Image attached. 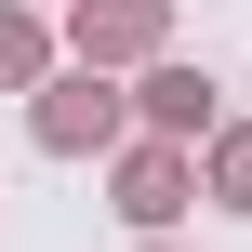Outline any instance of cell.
Segmentation results:
<instances>
[{
    "instance_id": "obj_1",
    "label": "cell",
    "mask_w": 252,
    "mask_h": 252,
    "mask_svg": "<svg viewBox=\"0 0 252 252\" xmlns=\"http://www.w3.org/2000/svg\"><path fill=\"white\" fill-rule=\"evenodd\" d=\"M106 120H120V106H106V80H66V93L40 106V133H53V146H93Z\"/></svg>"
},
{
    "instance_id": "obj_2",
    "label": "cell",
    "mask_w": 252,
    "mask_h": 252,
    "mask_svg": "<svg viewBox=\"0 0 252 252\" xmlns=\"http://www.w3.org/2000/svg\"><path fill=\"white\" fill-rule=\"evenodd\" d=\"M226 199H239V213H252V146H226Z\"/></svg>"
}]
</instances>
